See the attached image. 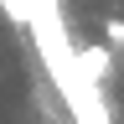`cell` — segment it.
I'll return each instance as SVG.
<instances>
[{
  "mask_svg": "<svg viewBox=\"0 0 124 124\" xmlns=\"http://www.w3.org/2000/svg\"><path fill=\"white\" fill-rule=\"evenodd\" d=\"M0 5L36 36V52L46 57V72L57 78V93H62V103H67V114L78 124H114L98 83H88V78L78 72V46L67 41V26H62L57 0H0Z\"/></svg>",
  "mask_w": 124,
  "mask_h": 124,
  "instance_id": "1",
  "label": "cell"
},
{
  "mask_svg": "<svg viewBox=\"0 0 124 124\" xmlns=\"http://www.w3.org/2000/svg\"><path fill=\"white\" fill-rule=\"evenodd\" d=\"M78 72L88 83H103L108 78V46H78Z\"/></svg>",
  "mask_w": 124,
  "mask_h": 124,
  "instance_id": "2",
  "label": "cell"
},
{
  "mask_svg": "<svg viewBox=\"0 0 124 124\" xmlns=\"http://www.w3.org/2000/svg\"><path fill=\"white\" fill-rule=\"evenodd\" d=\"M108 36H114V46H124V21H108Z\"/></svg>",
  "mask_w": 124,
  "mask_h": 124,
  "instance_id": "3",
  "label": "cell"
}]
</instances>
